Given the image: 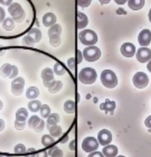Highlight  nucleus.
Instances as JSON below:
<instances>
[{"mask_svg": "<svg viewBox=\"0 0 151 157\" xmlns=\"http://www.w3.org/2000/svg\"><path fill=\"white\" fill-rule=\"evenodd\" d=\"M34 17L30 0H0V36L20 34L29 27Z\"/></svg>", "mask_w": 151, "mask_h": 157, "instance_id": "1", "label": "nucleus"}, {"mask_svg": "<svg viewBox=\"0 0 151 157\" xmlns=\"http://www.w3.org/2000/svg\"><path fill=\"white\" fill-rule=\"evenodd\" d=\"M100 78L104 86L108 88H115L118 82L115 74L110 70L103 71L101 73Z\"/></svg>", "mask_w": 151, "mask_h": 157, "instance_id": "2", "label": "nucleus"}, {"mask_svg": "<svg viewBox=\"0 0 151 157\" xmlns=\"http://www.w3.org/2000/svg\"><path fill=\"white\" fill-rule=\"evenodd\" d=\"M97 75L94 69L92 68H85L82 69L79 75V79L84 84H92L94 83Z\"/></svg>", "mask_w": 151, "mask_h": 157, "instance_id": "3", "label": "nucleus"}, {"mask_svg": "<svg viewBox=\"0 0 151 157\" xmlns=\"http://www.w3.org/2000/svg\"><path fill=\"white\" fill-rule=\"evenodd\" d=\"M80 41L85 46H93L96 44L98 40L96 33L91 29H85L79 35Z\"/></svg>", "mask_w": 151, "mask_h": 157, "instance_id": "4", "label": "nucleus"}, {"mask_svg": "<svg viewBox=\"0 0 151 157\" xmlns=\"http://www.w3.org/2000/svg\"><path fill=\"white\" fill-rule=\"evenodd\" d=\"M48 36L50 43L53 47H59L61 42L60 35L62 33V28L59 24L52 25L48 30Z\"/></svg>", "mask_w": 151, "mask_h": 157, "instance_id": "5", "label": "nucleus"}, {"mask_svg": "<svg viewBox=\"0 0 151 157\" xmlns=\"http://www.w3.org/2000/svg\"><path fill=\"white\" fill-rule=\"evenodd\" d=\"M101 52L99 48L95 46L85 48L83 51V57L85 60L92 62L97 60L101 57Z\"/></svg>", "mask_w": 151, "mask_h": 157, "instance_id": "6", "label": "nucleus"}, {"mask_svg": "<svg viewBox=\"0 0 151 157\" xmlns=\"http://www.w3.org/2000/svg\"><path fill=\"white\" fill-rule=\"evenodd\" d=\"M18 74V68L15 65L6 63L0 68V75L4 78L8 77L10 79L15 78Z\"/></svg>", "mask_w": 151, "mask_h": 157, "instance_id": "7", "label": "nucleus"}, {"mask_svg": "<svg viewBox=\"0 0 151 157\" xmlns=\"http://www.w3.org/2000/svg\"><path fill=\"white\" fill-rule=\"evenodd\" d=\"M28 126L37 132H40L44 130L45 122L42 119L37 116L33 115L28 121Z\"/></svg>", "mask_w": 151, "mask_h": 157, "instance_id": "8", "label": "nucleus"}, {"mask_svg": "<svg viewBox=\"0 0 151 157\" xmlns=\"http://www.w3.org/2000/svg\"><path fill=\"white\" fill-rule=\"evenodd\" d=\"M25 80L21 77L14 78L11 83V91L15 96H20L24 91Z\"/></svg>", "mask_w": 151, "mask_h": 157, "instance_id": "9", "label": "nucleus"}, {"mask_svg": "<svg viewBox=\"0 0 151 157\" xmlns=\"http://www.w3.org/2000/svg\"><path fill=\"white\" fill-rule=\"evenodd\" d=\"M133 84L136 87L142 89L146 87L149 82L148 75L143 72H138L133 78Z\"/></svg>", "mask_w": 151, "mask_h": 157, "instance_id": "10", "label": "nucleus"}, {"mask_svg": "<svg viewBox=\"0 0 151 157\" xmlns=\"http://www.w3.org/2000/svg\"><path fill=\"white\" fill-rule=\"evenodd\" d=\"M82 147L84 151L86 153H91L98 149L99 144L94 137H88L84 140Z\"/></svg>", "mask_w": 151, "mask_h": 157, "instance_id": "11", "label": "nucleus"}, {"mask_svg": "<svg viewBox=\"0 0 151 157\" xmlns=\"http://www.w3.org/2000/svg\"><path fill=\"white\" fill-rule=\"evenodd\" d=\"M136 58L139 62L145 63L151 59V50L149 48H142L137 52Z\"/></svg>", "mask_w": 151, "mask_h": 157, "instance_id": "12", "label": "nucleus"}, {"mask_svg": "<svg viewBox=\"0 0 151 157\" xmlns=\"http://www.w3.org/2000/svg\"><path fill=\"white\" fill-rule=\"evenodd\" d=\"M98 141L102 146L109 144L112 140V135L111 132L106 129L101 130L97 136Z\"/></svg>", "mask_w": 151, "mask_h": 157, "instance_id": "13", "label": "nucleus"}, {"mask_svg": "<svg viewBox=\"0 0 151 157\" xmlns=\"http://www.w3.org/2000/svg\"><path fill=\"white\" fill-rule=\"evenodd\" d=\"M41 78L43 80L44 86L48 87L54 81V73L52 70L50 68L44 69L41 72Z\"/></svg>", "mask_w": 151, "mask_h": 157, "instance_id": "14", "label": "nucleus"}, {"mask_svg": "<svg viewBox=\"0 0 151 157\" xmlns=\"http://www.w3.org/2000/svg\"><path fill=\"white\" fill-rule=\"evenodd\" d=\"M138 41L142 46H148L151 41V32L148 29H144L140 33Z\"/></svg>", "mask_w": 151, "mask_h": 157, "instance_id": "15", "label": "nucleus"}, {"mask_svg": "<svg viewBox=\"0 0 151 157\" xmlns=\"http://www.w3.org/2000/svg\"><path fill=\"white\" fill-rule=\"evenodd\" d=\"M120 51L125 57L131 58L135 55L136 48L132 43H125L121 46Z\"/></svg>", "mask_w": 151, "mask_h": 157, "instance_id": "16", "label": "nucleus"}, {"mask_svg": "<svg viewBox=\"0 0 151 157\" xmlns=\"http://www.w3.org/2000/svg\"><path fill=\"white\" fill-rule=\"evenodd\" d=\"M100 108L102 110H104L106 114L110 112V114L113 115L114 110L116 108L115 102L114 101H110L109 99H107L105 102L101 104Z\"/></svg>", "mask_w": 151, "mask_h": 157, "instance_id": "17", "label": "nucleus"}, {"mask_svg": "<svg viewBox=\"0 0 151 157\" xmlns=\"http://www.w3.org/2000/svg\"><path fill=\"white\" fill-rule=\"evenodd\" d=\"M57 18L54 14L51 13H48L45 14L42 18V22L44 25L46 27H50L53 25L56 22Z\"/></svg>", "mask_w": 151, "mask_h": 157, "instance_id": "18", "label": "nucleus"}, {"mask_svg": "<svg viewBox=\"0 0 151 157\" xmlns=\"http://www.w3.org/2000/svg\"><path fill=\"white\" fill-rule=\"evenodd\" d=\"M118 148L115 146L110 145L104 147L103 152L106 157H115L118 154Z\"/></svg>", "mask_w": 151, "mask_h": 157, "instance_id": "19", "label": "nucleus"}, {"mask_svg": "<svg viewBox=\"0 0 151 157\" xmlns=\"http://www.w3.org/2000/svg\"><path fill=\"white\" fill-rule=\"evenodd\" d=\"M88 20L87 16L81 12H78L77 13V28L81 29L87 25Z\"/></svg>", "mask_w": 151, "mask_h": 157, "instance_id": "20", "label": "nucleus"}, {"mask_svg": "<svg viewBox=\"0 0 151 157\" xmlns=\"http://www.w3.org/2000/svg\"><path fill=\"white\" fill-rule=\"evenodd\" d=\"M35 41V43L40 41L42 37L41 31L37 28H32L28 31L27 34Z\"/></svg>", "mask_w": 151, "mask_h": 157, "instance_id": "21", "label": "nucleus"}, {"mask_svg": "<svg viewBox=\"0 0 151 157\" xmlns=\"http://www.w3.org/2000/svg\"><path fill=\"white\" fill-rule=\"evenodd\" d=\"M28 115V112L26 109L24 108H20L16 113V120L19 121H26Z\"/></svg>", "mask_w": 151, "mask_h": 157, "instance_id": "22", "label": "nucleus"}, {"mask_svg": "<svg viewBox=\"0 0 151 157\" xmlns=\"http://www.w3.org/2000/svg\"><path fill=\"white\" fill-rule=\"evenodd\" d=\"M39 94V90L35 86H31L27 90L26 97L29 99H34L36 98Z\"/></svg>", "mask_w": 151, "mask_h": 157, "instance_id": "23", "label": "nucleus"}, {"mask_svg": "<svg viewBox=\"0 0 151 157\" xmlns=\"http://www.w3.org/2000/svg\"><path fill=\"white\" fill-rule=\"evenodd\" d=\"M59 115L58 113H54L50 114L47 120V128L49 130L50 127L52 125H56L59 122Z\"/></svg>", "mask_w": 151, "mask_h": 157, "instance_id": "24", "label": "nucleus"}, {"mask_svg": "<svg viewBox=\"0 0 151 157\" xmlns=\"http://www.w3.org/2000/svg\"><path fill=\"white\" fill-rule=\"evenodd\" d=\"M63 86L62 82L61 81L54 80L49 86L48 90L50 93H56L59 92Z\"/></svg>", "mask_w": 151, "mask_h": 157, "instance_id": "25", "label": "nucleus"}, {"mask_svg": "<svg viewBox=\"0 0 151 157\" xmlns=\"http://www.w3.org/2000/svg\"><path fill=\"white\" fill-rule=\"evenodd\" d=\"M145 0H128V6L131 9L139 10L143 7Z\"/></svg>", "mask_w": 151, "mask_h": 157, "instance_id": "26", "label": "nucleus"}, {"mask_svg": "<svg viewBox=\"0 0 151 157\" xmlns=\"http://www.w3.org/2000/svg\"><path fill=\"white\" fill-rule=\"evenodd\" d=\"M28 106L30 111L33 113H36L40 109L42 105L39 101L33 100L28 102Z\"/></svg>", "mask_w": 151, "mask_h": 157, "instance_id": "27", "label": "nucleus"}, {"mask_svg": "<svg viewBox=\"0 0 151 157\" xmlns=\"http://www.w3.org/2000/svg\"><path fill=\"white\" fill-rule=\"evenodd\" d=\"M64 110L67 113H74L75 110V104L74 101L71 100L67 101L64 103Z\"/></svg>", "mask_w": 151, "mask_h": 157, "instance_id": "28", "label": "nucleus"}, {"mask_svg": "<svg viewBox=\"0 0 151 157\" xmlns=\"http://www.w3.org/2000/svg\"><path fill=\"white\" fill-rule=\"evenodd\" d=\"M49 130L51 135L54 137H58L60 136L62 132L61 127L57 124L51 126Z\"/></svg>", "mask_w": 151, "mask_h": 157, "instance_id": "29", "label": "nucleus"}, {"mask_svg": "<svg viewBox=\"0 0 151 157\" xmlns=\"http://www.w3.org/2000/svg\"><path fill=\"white\" fill-rule=\"evenodd\" d=\"M48 154L51 157H63V153L58 147L54 146L50 148Z\"/></svg>", "mask_w": 151, "mask_h": 157, "instance_id": "30", "label": "nucleus"}, {"mask_svg": "<svg viewBox=\"0 0 151 157\" xmlns=\"http://www.w3.org/2000/svg\"><path fill=\"white\" fill-rule=\"evenodd\" d=\"M54 142H55V140L54 139L48 135H45L43 136L41 139L42 145L46 147L51 145Z\"/></svg>", "mask_w": 151, "mask_h": 157, "instance_id": "31", "label": "nucleus"}, {"mask_svg": "<svg viewBox=\"0 0 151 157\" xmlns=\"http://www.w3.org/2000/svg\"><path fill=\"white\" fill-rule=\"evenodd\" d=\"M54 71L57 75H62L66 73V71L62 64L57 63L54 66Z\"/></svg>", "mask_w": 151, "mask_h": 157, "instance_id": "32", "label": "nucleus"}, {"mask_svg": "<svg viewBox=\"0 0 151 157\" xmlns=\"http://www.w3.org/2000/svg\"><path fill=\"white\" fill-rule=\"evenodd\" d=\"M40 114L43 118H47L50 115L51 109L47 104L42 105L40 108Z\"/></svg>", "mask_w": 151, "mask_h": 157, "instance_id": "33", "label": "nucleus"}, {"mask_svg": "<svg viewBox=\"0 0 151 157\" xmlns=\"http://www.w3.org/2000/svg\"><path fill=\"white\" fill-rule=\"evenodd\" d=\"M22 43L24 46L29 47H33L35 44V41L28 35L23 38Z\"/></svg>", "mask_w": 151, "mask_h": 157, "instance_id": "34", "label": "nucleus"}, {"mask_svg": "<svg viewBox=\"0 0 151 157\" xmlns=\"http://www.w3.org/2000/svg\"><path fill=\"white\" fill-rule=\"evenodd\" d=\"M14 153L16 154H25L26 152L25 147L22 144H18L14 147Z\"/></svg>", "mask_w": 151, "mask_h": 157, "instance_id": "35", "label": "nucleus"}, {"mask_svg": "<svg viewBox=\"0 0 151 157\" xmlns=\"http://www.w3.org/2000/svg\"><path fill=\"white\" fill-rule=\"evenodd\" d=\"M26 121L21 122L15 120L14 122V126L16 129L18 131L23 130L25 127Z\"/></svg>", "mask_w": 151, "mask_h": 157, "instance_id": "36", "label": "nucleus"}, {"mask_svg": "<svg viewBox=\"0 0 151 157\" xmlns=\"http://www.w3.org/2000/svg\"><path fill=\"white\" fill-rule=\"evenodd\" d=\"M92 0H77L78 5L82 7H87L91 4Z\"/></svg>", "mask_w": 151, "mask_h": 157, "instance_id": "37", "label": "nucleus"}, {"mask_svg": "<svg viewBox=\"0 0 151 157\" xmlns=\"http://www.w3.org/2000/svg\"><path fill=\"white\" fill-rule=\"evenodd\" d=\"M69 68L72 71H74L75 68V61L74 58H70L67 62Z\"/></svg>", "mask_w": 151, "mask_h": 157, "instance_id": "38", "label": "nucleus"}, {"mask_svg": "<svg viewBox=\"0 0 151 157\" xmlns=\"http://www.w3.org/2000/svg\"><path fill=\"white\" fill-rule=\"evenodd\" d=\"M36 149L33 148H30L28 149L26 152V154L25 157H36Z\"/></svg>", "mask_w": 151, "mask_h": 157, "instance_id": "39", "label": "nucleus"}, {"mask_svg": "<svg viewBox=\"0 0 151 157\" xmlns=\"http://www.w3.org/2000/svg\"><path fill=\"white\" fill-rule=\"evenodd\" d=\"M88 157H104L103 154L100 152H95L91 153Z\"/></svg>", "mask_w": 151, "mask_h": 157, "instance_id": "40", "label": "nucleus"}, {"mask_svg": "<svg viewBox=\"0 0 151 157\" xmlns=\"http://www.w3.org/2000/svg\"><path fill=\"white\" fill-rule=\"evenodd\" d=\"M145 124L148 128L151 129V115L148 117L145 120Z\"/></svg>", "mask_w": 151, "mask_h": 157, "instance_id": "41", "label": "nucleus"}, {"mask_svg": "<svg viewBox=\"0 0 151 157\" xmlns=\"http://www.w3.org/2000/svg\"><path fill=\"white\" fill-rule=\"evenodd\" d=\"M82 55L81 52L80 51L78 50V54H77V63H81L82 61Z\"/></svg>", "mask_w": 151, "mask_h": 157, "instance_id": "42", "label": "nucleus"}, {"mask_svg": "<svg viewBox=\"0 0 151 157\" xmlns=\"http://www.w3.org/2000/svg\"><path fill=\"white\" fill-rule=\"evenodd\" d=\"M69 148L72 151H74L75 148V140H73L71 142L69 145Z\"/></svg>", "mask_w": 151, "mask_h": 157, "instance_id": "43", "label": "nucleus"}, {"mask_svg": "<svg viewBox=\"0 0 151 157\" xmlns=\"http://www.w3.org/2000/svg\"><path fill=\"white\" fill-rule=\"evenodd\" d=\"M48 155L47 151H44L40 152L37 155L36 157H47Z\"/></svg>", "mask_w": 151, "mask_h": 157, "instance_id": "44", "label": "nucleus"}, {"mask_svg": "<svg viewBox=\"0 0 151 157\" xmlns=\"http://www.w3.org/2000/svg\"><path fill=\"white\" fill-rule=\"evenodd\" d=\"M5 128V122L3 120L0 119V132H2Z\"/></svg>", "mask_w": 151, "mask_h": 157, "instance_id": "45", "label": "nucleus"}, {"mask_svg": "<svg viewBox=\"0 0 151 157\" xmlns=\"http://www.w3.org/2000/svg\"><path fill=\"white\" fill-rule=\"evenodd\" d=\"M68 139H69V136L66 135L62 139H61L60 143L61 144H65L68 141Z\"/></svg>", "mask_w": 151, "mask_h": 157, "instance_id": "46", "label": "nucleus"}, {"mask_svg": "<svg viewBox=\"0 0 151 157\" xmlns=\"http://www.w3.org/2000/svg\"><path fill=\"white\" fill-rule=\"evenodd\" d=\"M115 2L119 5H123L126 3L127 0H115Z\"/></svg>", "mask_w": 151, "mask_h": 157, "instance_id": "47", "label": "nucleus"}, {"mask_svg": "<svg viewBox=\"0 0 151 157\" xmlns=\"http://www.w3.org/2000/svg\"><path fill=\"white\" fill-rule=\"evenodd\" d=\"M102 4H107L110 2L111 0H99Z\"/></svg>", "mask_w": 151, "mask_h": 157, "instance_id": "48", "label": "nucleus"}, {"mask_svg": "<svg viewBox=\"0 0 151 157\" xmlns=\"http://www.w3.org/2000/svg\"><path fill=\"white\" fill-rule=\"evenodd\" d=\"M147 68H148L149 71L151 73V60L148 63V65H147Z\"/></svg>", "mask_w": 151, "mask_h": 157, "instance_id": "49", "label": "nucleus"}, {"mask_svg": "<svg viewBox=\"0 0 151 157\" xmlns=\"http://www.w3.org/2000/svg\"><path fill=\"white\" fill-rule=\"evenodd\" d=\"M3 108V103L2 101L0 100V110H1Z\"/></svg>", "mask_w": 151, "mask_h": 157, "instance_id": "50", "label": "nucleus"}, {"mask_svg": "<svg viewBox=\"0 0 151 157\" xmlns=\"http://www.w3.org/2000/svg\"><path fill=\"white\" fill-rule=\"evenodd\" d=\"M149 18L150 21L151 22V8L149 12Z\"/></svg>", "mask_w": 151, "mask_h": 157, "instance_id": "51", "label": "nucleus"}, {"mask_svg": "<svg viewBox=\"0 0 151 157\" xmlns=\"http://www.w3.org/2000/svg\"><path fill=\"white\" fill-rule=\"evenodd\" d=\"M0 157H13L11 156L5 155H0Z\"/></svg>", "mask_w": 151, "mask_h": 157, "instance_id": "52", "label": "nucleus"}, {"mask_svg": "<svg viewBox=\"0 0 151 157\" xmlns=\"http://www.w3.org/2000/svg\"><path fill=\"white\" fill-rule=\"evenodd\" d=\"M117 157H125L123 156H122V155H119V156Z\"/></svg>", "mask_w": 151, "mask_h": 157, "instance_id": "53", "label": "nucleus"}]
</instances>
